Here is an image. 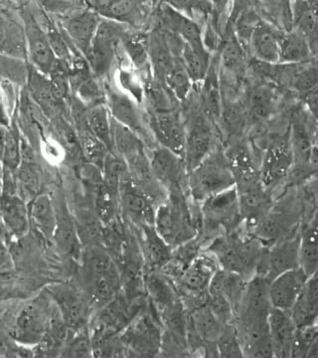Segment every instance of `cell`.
Returning <instances> with one entry per match:
<instances>
[{
    "mask_svg": "<svg viewBox=\"0 0 318 358\" xmlns=\"http://www.w3.org/2000/svg\"><path fill=\"white\" fill-rule=\"evenodd\" d=\"M80 259V288L88 298L92 308L100 310L121 293V268L101 245L84 246Z\"/></svg>",
    "mask_w": 318,
    "mask_h": 358,
    "instance_id": "cell-1",
    "label": "cell"
},
{
    "mask_svg": "<svg viewBox=\"0 0 318 358\" xmlns=\"http://www.w3.org/2000/svg\"><path fill=\"white\" fill-rule=\"evenodd\" d=\"M268 246L253 234L239 229L220 235L209 242L205 251L215 257L221 268L252 279L265 262Z\"/></svg>",
    "mask_w": 318,
    "mask_h": 358,
    "instance_id": "cell-2",
    "label": "cell"
},
{
    "mask_svg": "<svg viewBox=\"0 0 318 358\" xmlns=\"http://www.w3.org/2000/svg\"><path fill=\"white\" fill-rule=\"evenodd\" d=\"M154 227L175 249L199 235L201 218L195 217L185 190H175L168 192L166 201L157 207Z\"/></svg>",
    "mask_w": 318,
    "mask_h": 358,
    "instance_id": "cell-3",
    "label": "cell"
},
{
    "mask_svg": "<svg viewBox=\"0 0 318 358\" xmlns=\"http://www.w3.org/2000/svg\"><path fill=\"white\" fill-rule=\"evenodd\" d=\"M201 230L199 236L205 245L214 238L239 229L243 225L237 188H230L202 202Z\"/></svg>",
    "mask_w": 318,
    "mask_h": 358,
    "instance_id": "cell-4",
    "label": "cell"
},
{
    "mask_svg": "<svg viewBox=\"0 0 318 358\" xmlns=\"http://www.w3.org/2000/svg\"><path fill=\"white\" fill-rule=\"evenodd\" d=\"M236 185L225 150L215 148L197 167L188 173V193L193 201L202 203L218 193Z\"/></svg>",
    "mask_w": 318,
    "mask_h": 358,
    "instance_id": "cell-5",
    "label": "cell"
},
{
    "mask_svg": "<svg viewBox=\"0 0 318 358\" xmlns=\"http://www.w3.org/2000/svg\"><path fill=\"white\" fill-rule=\"evenodd\" d=\"M159 315L143 312L120 334L129 357H153L161 352L164 331Z\"/></svg>",
    "mask_w": 318,
    "mask_h": 358,
    "instance_id": "cell-6",
    "label": "cell"
},
{
    "mask_svg": "<svg viewBox=\"0 0 318 358\" xmlns=\"http://www.w3.org/2000/svg\"><path fill=\"white\" fill-rule=\"evenodd\" d=\"M219 268L215 257L206 251L200 253L174 282L181 300L193 303L192 308L207 303L209 287Z\"/></svg>",
    "mask_w": 318,
    "mask_h": 358,
    "instance_id": "cell-7",
    "label": "cell"
},
{
    "mask_svg": "<svg viewBox=\"0 0 318 358\" xmlns=\"http://www.w3.org/2000/svg\"><path fill=\"white\" fill-rule=\"evenodd\" d=\"M53 308L44 299L25 305L16 317L9 336L25 346L38 345L48 331Z\"/></svg>",
    "mask_w": 318,
    "mask_h": 358,
    "instance_id": "cell-8",
    "label": "cell"
},
{
    "mask_svg": "<svg viewBox=\"0 0 318 358\" xmlns=\"http://www.w3.org/2000/svg\"><path fill=\"white\" fill-rule=\"evenodd\" d=\"M293 167L294 154L289 129L287 134L275 136L268 143L260 164L261 183L270 192L289 178Z\"/></svg>",
    "mask_w": 318,
    "mask_h": 358,
    "instance_id": "cell-9",
    "label": "cell"
},
{
    "mask_svg": "<svg viewBox=\"0 0 318 358\" xmlns=\"http://www.w3.org/2000/svg\"><path fill=\"white\" fill-rule=\"evenodd\" d=\"M127 31L129 29L126 24L105 18L101 21L86 57L96 76H103L110 70L117 45L122 41Z\"/></svg>",
    "mask_w": 318,
    "mask_h": 358,
    "instance_id": "cell-10",
    "label": "cell"
},
{
    "mask_svg": "<svg viewBox=\"0 0 318 358\" xmlns=\"http://www.w3.org/2000/svg\"><path fill=\"white\" fill-rule=\"evenodd\" d=\"M185 126V162L189 173L215 150L214 131L211 119L204 112H196L190 115Z\"/></svg>",
    "mask_w": 318,
    "mask_h": 358,
    "instance_id": "cell-11",
    "label": "cell"
},
{
    "mask_svg": "<svg viewBox=\"0 0 318 358\" xmlns=\"http://www.w3.org/2000/svg\"><path fill=\"white\" fill-rule=\"evenodd\" d=\"M28 57L33 67L42 74L51 76L58 67L59 60L52 49L46 31L34 14L23 13Z\"/></svg>",
    "mask_w": 318,
    "mask_h": 358,
    "instance_id": "cell-12",
    "label": "cell"
},
{
    "mask_svg": "<svg viewBox=\"0 0 318 358\" xmlns=\"http://www.w3.org/2000/svg\"><path fill=\"white\" fill-rule=\"evenodd\" d=\"M150 162L153 176L167 193L188 190V171L182 157L159 147L152 150Z\"/></svg>",
    "mask_w": 318,
    "mask_h": 358,
    "instance_id": "cell-13",
    "label": "cell"
},
{
    "mask_svg": "<svg viewBox=\"0 0 318 358\" xmlns=\"http://www.w3.org/2000/svg\"><path fill=\"white\" fill-rule=\"evenodd\" d=\"M50 294L69 329L78 331L86 327L92 307L81 288L62 285L51 289Z\"/></svg>",
    "mask_w": 318,
    "mask_h": 358,
    "instance_id": "cell-14",
    "label": "cell"
},
{
    "mask_svg": "<svg viewBox=\"0 0 318 358\" xmlns=\"http://www.w3.org/2000/svg\"><path fill=\"white\" fill-rule=\"evenodd\" d=\"M148 127L159 147L167 148L185 159L186 126L175 110L168 113L150 112Z\"/></svg>",
    "mask_w": 318,
    "mask_h": 358,
    "instance_id": "cell-15",
    "label": "cell"
},
{
    "mask_svg": "<svg viewBox=\"0 0 318 358\" xmlns=\"http://www.w3.org/2000/svg\"><path fill=\"white\" fill-rule=\"evenodd\" d=\"M119 201L124 215L134 226H154L157 209L155 201L131 178L122 183Z\"/></svg>",
    "mask_w": 318,
    "mask_h": 358,
    "instance_id": "cell-16",
    "label": "cell"
},
{
    "mask_svg": "<svg viewBox=\"0 0 318 358\" xmlns=\"http://www.w3.org/2000/svg\"><path fill=\"white\" fill-rule=\"evenodd\" d=\"M225 154L234 174L238 192L263 185L260 166L254 164L253 155L245 141H235L225 150Z\"/></svg>",
    "mask_w": 318,
    "mask_h": 358,
    "instance_id": "cell-17",
    "label": "cell"
},
{
    "mask_svg": "<svg viewBox=\"0 0 318 358\" xmlns=\"http://www.w3.org/2000/svg\"><path fill=\"white\" fill-rule=\"evenodd\" d=\"M298 231H291L289 234L280 238L274 244L268 246V270L266 279L272 282L275 277L299 267V245L301 235Z\"/></svg>",
    "mask_w": 318,
    "mask_h": 358,
    "instance_id": "cell-18",
    "label": "cell"
},
{
    "mask_svg": "<svg viewBox=\"0 0 318 358\" xmlns=\"http://www.w3.org/2000/svg\"><path fill=\"white\" fill-rule=\"evenodd\" d=\"M308 278L301 267L291 268L275 277L268 287L273 308L291 310Z\"/></svg>",
    "mask_w": 318,
    "mask_h": 358,
    "instance_id": "cell-19",
    "label": "cell"
},
{
    "mask_svg": "<svg viewBox=\"0 0 318 358\" xmlns=\"http://www.w3.org/2000/svg\"><path fill=\"white\" fill-rule=\"evenodd\" d=\"M239 194L240 210L243 219V228L246 232H254L270 212L272 211L273 200L270 192L263 185L254 186Z\"/></svg>",
    "mask_w": 318,
    "mask_h": 358,
    "instance_id": "cell-20",
    "label": "cell"
},
{
    "mask_svg": "<svg viewBox=\"0 0 318 358\" xmlns=\"http://www.w3.org/2000/svg\"><path fill=\"white\" fill-rule=\"evenodd\" d=\"M101 21L102 17L89 8L72 13L63 21L64 31L85 57L89 54Z\"/></svg>",
    "mask_w": 318,
    "mask_h": 358,
    "instance_id": "cell-21",
    "label": "cell"
},
{
    "mask_svg": "<svg viewBox=\"0 0 318 358\" xmlns=\"http://www.w3.org/2000/svg\"><path fill=\"white\" fill-rule=\"evenodd\" d=\"M161 17L164 28L178 35L185 44L189 45L198 53L209 55L202 36L201 28L199 24L185 14L179 13L169 4H164L161 7Z\"/></svg>",
    "mask_w": 318,
    "mask_h": 358,
    "instance_id": "cell-22",
    "label": "cell"
},
{
    "mask_svg": "<svg viewBox=\"0 0 318 358\" xmlns=\"http://www.w3.org/2000/svg\"><path fill=\"white\" fill-rule=\"evenodd\" d=\"M282 33L268 21L260 18L248 42L254 60L268 64H280V37Z\"/></svg>",
    "mask_w": 318,
    "mask_h": 358,
    "instance_id": "cell-23",
    "label": "cell"
},
{
    "mask_svg": "<svg viewBox=\"0 0 318 358\" xmlns=\"http://www.w3.org/2000/svg\"><path fill=\"white\" fill-rule=\"evenodd\" d=\"M87 6L105 20L115 21L122 24L138 26L147 15L143 2L129 0H108V1H88Z\"/></svg>",
    "mask_w": 318,
    "mask_h": 358,
    "instance_id": "cell-24",
    "label": "cell"
},
{
    "mask_svg": "<svg viewBox=\"0 0 318 358\" xmlns=\"http://www.w3.org/2000/svg\"><path fill=\"white\" fill-rule=\"evenodd\" d=\"M138 229V244L145 271L161 270L171 260L173 248L160 236L154 226H143Z\"/></svg>",
    "mask_w": 318,
    "mask_h": 358,
    "instance_id": "cell-25",
    "label": "cell"
},
{
    "mask_svg": "<svg viewBox=\"0 0 318 358\" xmlns=\"http://www.w3.org/2000/svg\"><path fill=\"white\" fill-rule=\"evenodd\" d=\"M108 108L113 119L121 122L127 128L131 129L141 138H147L145 121L136 105L138 103L136 101H133L126 94L114 91V90H108Z\"/></svg>",
    "mask_w": 318,
    "mask_h": 358,
    "instance_id": "cell-26",
    "label": "cell"
},
{
    "mask_svg": "<svg viewBox=\"0 0 318 358\" xmlns=\"http://www.w3.org/2000/svg\"><path fill=\"white\" fill-rule=\"evenodd\" d=\"M247 284L248 280L245 279L241 275L220 268L212 279L208 296H218L227 301L232 306L237 319L246 292Z\"/></svg>",
    "mask_w": 318,
    "mask_h": 358,
    "instance_id": "cell-27",
    "label": "cell"
},
{
    "mask_svg": "<svg viewBox=\"0 0 318 358\" xmlns=\"http://www.w3.org/2000/svg\"><path fill=\"white\" fill-rule=\"evenodd\" d=\"M270 338L274 345L275 357H291V348L296 327L289 310L272 308L268 317Z\"/></svg>",
    "mask_w": 318,
    "mask_h": 358,
    "instance_id": "cell-28",
    "label": "cell"
},
{
    "mask_svg": "<svg viewBox=\"0 0 318 358\" xmlns=\"http://www.w3.org/2000/svg\"><path fill=\"white\" fill-rule=\"evenodd\" d=\"M293 7V29L308 40L312 57H318V1H296Z\"/></svg>",
    "mask_w": 318,
    "mask_h": 358,
    "instance_id": "cell-29",
    "label": "cell"
},
{
    "mask_svg": "<svg viewBox=\"0 0 318 358\" xmlns=\"http://www.w3.org/2000/svg\"><path fill=\"white\" fill-rule=\"evenodd\" d=\"M1 216L7 233L17 239L27 234L30 226V213L22 197L2 195Z\"/></svg>",
    "mask_w": 318,
    "mask_h": 358,
    "instance_id": "cell-30",
    "label": "cell"
},
{
    "mask_svg": "<svg viewBox=\"0 0 318 358\" xmlns=\"http://www.w3.org/2000/svg\"><path fill=\"white\" fill-rule=\"evenodd\" d=\"M298 329L318 322V274L308 278L305 288L289 310Z\"/></svg>",
    "mask_w": 318,
    "mask_h": 358,
    "instance_id": "cell-31",
    "label": "cell"
},
{
    "mask_svg": "<svg viewBox=\"0 0 318 358\" xmlns=\"http://www.w3.org/2000/svg\"><path fill=\"white\" fill-rule=\"evenodd\" d=\"M30 220L45 239L51 241L57 227V210L48 194H38L29 206Z\"/></svg>",
    "mask_w": 318,
    "mask_h": 358,
    "instance_id": "cell-32",
    "label": "cell"
},
{
    "mask_svg": "<svg viewBox=\"0 0 318 358\" xmlns=\"http://www.w3.org/2000/svg\"><path fill=\"white\" fill-rule=\"evenodd\" d=\"M299 267L308 277L318 274V210L299 231Z\"/></svg>",
    "mask_w": 318,
    "mask_h": 358,
    "instance_id": "cell-33",
    "label": "cell"
},
{
    "mask_svg": "<svg viewBox=\"0 0 318 358\" xmlns=\"http://www.w3.org/2000/svg\"><path fill=\"white\" fill-rule=\"evenodd\" d=\"M112 117V115H110ZM113 152L126 162L145 155L143 138L112 117Z\"/></svg>",
    "mask_w": 318,
    "mask_h": 358,
    "instance_id": "cell-34",
    "label": "cell"
},
{
    "mask_svg": "<svg viewBox=\"0 0 318 358\" xmlns=\"http://www.w3.org/2000/svg\"><path fill=\"white\" fill-rule=\"evenodd\" d=\"M1 52L9 57L22 60L28 57L24 26L8 16L1 18Z\"/></svg>",
    "mask_w": 318,
    "mask_h": 358,
    "instance_id": "cell-35",
    "label": "cell"
},
{
    "mask_svg": "<svg viewBox=\"0 0 318 358\" xmlns=\"http://www.w3.org/2000/svg\"><path fill=\"white\" fill-rule=\"evenodd\" d=\"M312 57L308 40L296 30L282 32L280 37V64H301Z\"/></svg>",
    "mask_w": 318,
    "mask_h": 358,
    "instance_id": "cell-36",
    "label": "cell"
},
{
    "mask_svg": "<svg viewBox=\"0 0 318 358\" xmlns=\"http://www.w3.org/2000/svg\"><path fill=\"white\" fill-rule=\"evenodd\" d=\"M57 210V227H56L55 240L58 246L70 255L81 256V240L78 233L77 226L73 218L64 207L56 208Z\"/></svg>",
    "mask_w": 318,
    "mask_h": 358,
    "instance_id": "cell-37",
    "label": "cell"
},
{
    "mask_svg": "<svg viewBox=\"0 0 318 358\" xmlns=\"http://www.w3.org/2000/svg\"><path fill=\"white\" fill-rule=\"evenodd\" d=\"M102 173L103 182L108 192L120 197L122 183L131 178L126 160L113 150H110L103 159Z\"/></svg>",
    "mask_w": 318,
    "mask_h": 358,
    "instance_id": "cell-38",
    "label": "cell"
},
{
    "mask_svg": "<svg viewBox=\"0 0 318 358\" xmlns=\"http://www.w3.org/2000/svg\"><path fill=\"white\" fill-rule=\"evenodd\" d=\"M46 75L42 74L38 70L33 67L29 70V89L31 92L33 99L38 103L40 107L43 109L47 115H54L57 114V108L59 103L56 102L55 99L52 95L50 88V80L47 79Z\"/></svg>",
    "mask_w": 318,
    "mask_h": 358,
    "instance_id": "cell-39",
    "label": "cell"
},
{
    "mask_svg": "<svg viewBox=\"0 0 318 358\" xmlns=\"http://www.w3.org/2000/svg\"><path fill=\"white\" fill-rule=\"evenodd\" d=\"M277 103L275 89L270 84H261L252 90L250 112L254 120L261 121L272 115Z\"/></svg>",
    "mask_w": 318,
    "mask_h": 358,
    "instance_id": "cell-40",
    "label": "cell"
},
{
    "mask_svg": "<svg viewBox=\"0 0 318 358\" xmlns=\"http://www.w3.org/2000/svg\"><path fill=\"white\" fill-rule=\"evenodd\" d=\"M87 124L94 136L102 141L110 150H113L112 117L105 105L99 103L89 108L86 112Z\"/></svg>",
    "mask_w": 318,
    "mask_h": 358,
    "instance_id": "cell-41",
    "label": "cell"
},
{
    "mask_svg": "<svg viewBox=\"0 0 318 358\" xmlns=\"http://www.w3.org/2000/svg\"><path fill=\"white\" fill-rule=\"evenodd\" d=\"M164 85L176 100L181 101V102L187 100L193 82L181 62L180 58L176 59L171 69L164 77Z\"/></svg>",
    "mask_w": 318,
    "mask_h": 358,
    "instance_id": "cell-42",
    "label": "cell"
},
{
    "mask_svg": "<svg viewBox=\"0 0 318 358\" xmlns=\"http://www.w3.org/2000/svg\"><path fill=\"white\" fill-rule=\"evenodd\" d=\"M221 62L224 69L234 75H240L245 68L244 46L235 32L231 33L223 45L221 52Z\"/></svg>",
    "mask_w": 318,
    "mask_h": 358,
    "instance_id": "cell-43",
    "label": "cell"
},
{
    "mask_svg": "<svg viewBox=\"0 0 318 358\" xmlns=\"http://www.w3.org/2000/svg\"><path fill=\"white\" fill-rule=\"evenodd\" d=\"M180 59L193 83L203 81L210 69V55L198 53L185 43Z\"/></svg>",
    "mask_w": 318,
    "mask_h": 358,
    "instance_id": "cell-44",
    "label": "cell"
},
{
    "mask_svg": "<svg viewBox=\"0 0 318 358\" xmlns=\"http://www.w3.org/2000/svg\"><path fill=\"white\" fill-rule=\"evenodd\" d=\"M122 42L133 65L145 67L150 59V37L143 32L127 31Z\"/></svg>",
    "mask_w": 318,
    "mask_h": 358,
    "instance_id": "cell-45",
    "label": "cell"
},
{
    "mask_svg": "<svg viewBox=\"0 0 318 358\" xmlns=\"http://www.w3.org/2000/svg\"><path fill=\"white\" fill-rule=\"evenodd\" d=\"M2 164L13 171H17L22 162L21 140L15 129L2 126L1 128Z\"/></svg>",
    "mask_w": 318,
    "mask_h": 358,
    "instance_id": "cell-46",
    "label": "cell"
},
{
    "mask_svg": "<svg viewBox=\"0 0 318 358\" xmlns=\"http://www.w3.org/2000/svg\"><path fill=\"white\" fill-rule=\"evenodd\" d=\"M172 94L161 82L157 79L147 80L145 84V98L147 99L152 113L173 112ZM174 98V96H173Z\"/></svg>",
    "mask_w": 318,
    "mask_h": 358,
    "instance_id": "cell-47",
    "label": "cell"
},
{
    "mask_svg": "<svg viewBox=\"0 0 318 358\" xmlns=\"http://www.w3.org/2000/svg\"><path fill=\"white\" fill-rule=\"evenodd\" d=\"M18 186L25 196L34 199L39 194L41 178L35 160H22L16 171Z\"/></svg>",
    "mask_w": 318,
    "mask_h": 358,
    "instance_id": "cell-48",
    "label": "cell"
},
{
    "mask_svg": "<svg viewBox=\"0 0 318 358\" xmlns=\"http://www.w3.org/2000/svg\"><path fill=\"white\" fill-rule=\"evenodd\" d=\"M219 357H245L239 331L234 322L224 324L217 341Z\"/></svg>",
    "mask_w": 318,
    "mask_h": 358,
    "instance_id": "cell-49",
    "label": "cell"
},
{
    "mask_svg": "<svg viewBox=\"0 0 318 358\" xmlns=\"http://www.w3.org/2000/svg\"><path fill=\"white\" fill-rule=\"evenodd\" d=\"M62 355L69 357H88L93 355L92 339L86 327L79 329L72 338L67 339Z\"/></svg>",
    "mask_w": 318,
    "mask_h": 358,
    "instance_id": "cell-50",
    "label": "cell"
},
{
    "mask_svg": "<svg viewBox=\"0 0 318 358\" xmlns=\"http://www.w3.org/2000/svg\"><path fill=\"white\" fill-rule=\"evenodd\" d=\"M1 74L7 81L23 84L29 78V70L22 59L2 55Z\"/></svg>",
    "mask_w": 318,
    "mask_h": 358,
    "instance_id": "cell-51",
    "label": "cell"
},
{
    "mask_svg": "<svg viewBox=\"0 0 318 358\" xmlns=\"http://www.w3.org/2000/svg\"><path fill=\"white\" fill-rule=\"evenodd\" d=\"M53 124L55 127L56 133L63 145H65L66 150H69L72 155H76L79 150H82L79 136L75 133L69 122H66L63 117H55Z\"/></svg>",
    "mask_w": 318,
    "mask_h": 358,
    "instance_id": "cell-52",
    "label": "cell"
},
{
    "mask_svg": "<svg viewBox=\"0 0 318 358\" xmlns=\"http://www.w3.org/2000/svg\"><path fill=\"white\" fill-rule=\"evenodd\" d=\"M50 88L52 95L55 99L56 102L61 103L66 100L69 94L70 81L68 76H66L65 71L59 68L51 75L50 77Z\"/></svg>",
    "mask_w": 318,
    "mask_h": 358,
    "instance_id": "cell-53",
    "label": "cell"
},
{
    "mask_svg": "<svg viewBox=\"0 0 318 358\" xmlns=\"http://www.w3.org/2000/svg\"><path fill=\"white\" fill-rule=\"evenodd\" d=\"M45 31H46L52 49H53L54 53H55L58 60L62 61V62L69 61L71 59V53L67 44H66L65 39H64L63 35L61 34L54 26L50 24L46 26Z\"/></svg>",
    "mask_w": 318,
    "mask_h": 358,
    "instance_id": "cell-54",
    "label": "cell"
},
{
    "mask_svg": "<svg viewBox=\"0 0 318 358\" xmlns=\"http://www.w3.org/2000/svg\"><path fill=\"white\" fill-rule=\"evenodd\" d=\"M120 81H121L122 88L129 92L136 99L138 103L143 102L145 99V85L141 84L136 75L129 71L121 70Z\"/></svg>",
    "mask_w": 318,
    "mask_h": 358,
    "instance_id": "cell-55",
    "label": "cell"
},
{
    "mask_svg": "<svg viewBox=\"0 0 318 358\" xmlns=\"http://www.w3.org/2000/svg\"><path fill=\"white\" fill-rule=\"evenodd\" d=\"M168 4L190 18L193 13L208 14L212 13L213 8L211 2L208 1H171Z\"/></svg>",
    "mask_w": 318,
    "mask_h": 358,
    "instance_id": "cell-56",
    "label": "cell"
},
{
    "mask_svg": "<svg viewBox=\"0 0 318 358\" xmlns=\"http://www.w3.org/2000/svg\"><path fill=\"white\" fill-rule=\"evenodd\" d=\"M303 101L306 112L318 127V86L303 95Z\"/></svg>",
    "mask_w": 318,
    "mask_h": 358,
    "instance_id": "cell-57",
    "label": "cell"
}]
</instances>
